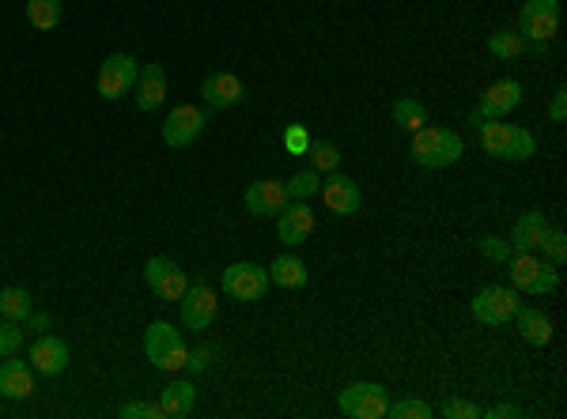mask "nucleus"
<instances>
[{"label": "nucleus", "mask_w": 567, "mask_h": 419, "mask_svg": "<svg viewBox=\"0 0 567 419\" xmlns=\"http://www.w3.org/2000/svg\"><path fill=\"white\" fill-rule=\"evenodd\" d=\"M61 12H65V0H27V19L38 31H53L61 23Z\"/></svg>", "instance_id": "26"}, {"label": "nucleus", "mask_w": 567, "mask_h": 419, "mask_svg": "<svg viewBox=\"0 0 567 419\" xmlns=\"http://www.w3.org/2000/svg\"><path fill=\"white\" fill-rule=\"evenodd\" d=\"M515 106H522V84L518 80H496L477 102V110L469 114V125L481 129L484 121H499L507 114H515Z\"/></svg>", "instance_id": "9"}, {"label": "nucleus", "mask_w": 567, "mask_h": 419, "mask_svg": "<svg viewBox=\"0 0 567 419\" xmlns=\"http://www.w3.org/2000/svg\"><path fill=\"white\" fill-rule=\"evenodd\" d=\"M462 136L454 133V129H443V125H424V129H416L413 133V163L428 170H443V167H454L458 159H462Z\"/></svg>", "instance_id": "1"}, {"label": "nucleus", "mask_w": 567, "mask_h": 419, "mask_svg": "<svg viewBox=\"0 0 567 419\" xmlns=\"http://www.w3.org/2000/svg\"><path fill=\"white\" fill-rule=\"evenodd\" d=\"M439 412H443V416H447V419H481V416H484V408H481V404H473V401H458V397L443 404Z\"/></svg>", "instance_id": "36"}, {"label": "nucleus", "mask_w": 567, "mask_h": 419, "mask_svg": "<svg viewBox=\"0 0 567 419\" xmlns=\"http://www.w3.org/2000/svg\"><path fill=\"white\" fill-rule=\"evenodd\" d=\"M208 125V110H201V106H174L171 114H167V121H163V144L174 151L189 148L197 136L205 133Z\"/></svg>", "instance_id": "10"}, {"label": "nucleus", "mask_w": 567, "mask_h": 419, "mask_svg": "<svg viewBox=\"0 0 567 419\" xmlns=\"http://www.w3.org/2000/svg\"><path fill=\"white\" fill-rule=\"evenodd\" d=\"M518 295L515 287H503V284H484L473 302H469V310H473V318L481 321V325H507V321L518 314Z\"/></svg>", "instance_id": "7"}, {"label": "nucleus", "mask_w": 567, "mask_h": 419, "mask_svg": "<svg viewBox=\"0 0 567 419\" xmlns=\"http://www.w3.org/2000/svg\"><path fill=\"white\" fill-rule=\"evenodd\" d=\"M560 31V0H526L518 12V34L530 42V50L545 53Z\"/></svg>", "instance_id": "4"}, {"label": "nucleus", "mask_w": 567, "mask_h": 419, "mask_svg": "<svg viewBox=\"0 0 567 419\" xmlns=\"http://www.w3.org/2000/svg\"><path fill=\"white\" fill-rule=\"evenodd\" d=\"M284 189H288V201H307V197H314L318 189H322V178H318V170H299V174H292L288 182H284Z\"/></svg>", "instance_id": "30"}, {"label": "nucleus", "mask_w": 567, "mask_h": 419, "mask_svg": "<svg viewBox=\"0 0 567 419\" xmlns=\"http://www.w3.org/2000/svg\"><path fill=\"white\" fill-rule=\"evenodd\" d=\"M0 393L8 401H23L35 393V367H27L23 359L8 355V363H0Z\"/></svg>", "instance_id": "20"}, {"label": "nucleus", "mask_w": 567, "mask_h": 419, "mask_svg": "<svg viewBox=\"0 0 567 419\" xmlns=\"http://www.w3.org/2000/svg\"><path fill=\"white\" fill-rule=\"evenodd\" d=\"M511 416H522V408H518V404H496V408H484V419H511Z\"/></svg>", "instance_id": "40"}, {"label": "nucleus", "mask_w": 567, "mask_h": 419, "mask_svg": "<svg viewBox=\"0 0 567 419\" xmlns=\"http://www.w3.org/2000/svg\"><path fill=\"white\" fill-rule=\"evenodd\" d=\"M337 408L348 419H386L390 412V393L378 382H352L337 393Z\"/></svg>", "instance_id": "6"}, {"label": "nucleus", "mask_w": 567, "mask_h": 419, "mask_svg": "<svg viewBox=\"0 0 567 419\" xmlns=\"http://www.w3.org/2000/svg\"><path fill=\"white\" fill-rule=\"evenodd\" d=\"M307 159L318 174H329V170L341 167V151H337V144H329V140H310Z\"/></svg>", "instance_id": "29"}, {"label": "nucleus", "mask_w": 567, "mask_h": 419, "mask_svg": "<svg viewBox=\"0 0 567 419\" xmlns=\"http://www.w3.org/2000/svg\"><path fill=\"white\" fill-rule=\"evenodd\" d=\"M19 344H23V333H19V321L0 318V359H8V355H16V352H19Z\"/></svg>", "instance_id": "33"}, {"label": "nucleus", "mask_w": 567, "mask_h": 419, "mask_svg": "<svg viewBox=\"0 0 567 419\" xmlns=\"http://www.w3.org/2000/svg\"><path fill=\"white\" fill-rule=\"evenodd\" d=\"M144 355L159 370H186L189 348L182 344V333L174 329L171 321H152L144 329Z\"/></svg>", "instance_id": "5"}, {"label": "nucleus", "mask_w": 567, "mask_h": 419, "mask_svg": "<svg viewBox=\"0 0 567 419\" xmlns=\"http://www.w3.org/2000/svg\"><path fill=\"white\" fill-rule=\"evenodd\" d=\"M212 359H216V352H212L208 344H201V348H193V352L186 355V370L189 374H201V370H208Z\"/></svg>", "instance_id": "38"}, {"label": "nucleus", "mask_w": 567, "mask_h": 419, "mask_svg": "<svg viewBox=\"0 0 567 419\" xmlns=\"http://www.w3.org/2000/svg\"><path fill=\"white\" fill-rule=\"evenodd\" d=\"M137 72H140V65L133 53H110V57L103 61V68H99V95H103L106 102H118L121 95L133 91Z\"/></svg>", "instance_id": "11"}, {"label": "nucleus", "mask_w": 567, "mask_h": 419, "mask_svg": "<svg viewBox=\"0 0 567 419\" xmlns=\"http://www.w3.org/2000/svg\"><path fill=\"white\" fill-rule=\"evenodd\" d=\"M507 276H511V284H515V291H526V295H552L556 287H560V272H556V265H549V261H541L537 253H511L507 261Z\"/></svg>", "instance_id": "3"}, {"label": "nucleus", "mask_w": 567, "mask_h": 419, "mask_svg": "<svg viewBox=\"0 0 567 419\" xmlns=\"http://www.w3.org/2000/svg\"><path fill=\"white\" fill-rule=\"evenodd\" d=\"M386 416L394 419H428L431 416V404L420 401V397H401V401H390V412Z\"/></svg>", "instance_id": "32"}, {"label": "nucleus", "mask_w": 567, "mask_h": 419, "mask_svg": "<svg viewBox=\"0 0 567 419\" xmlns=\"http://www.w3.org/2000/svg\"><path fill=\"white\" fill-rule=\"evenodd\" d=\"M144 284L152 287L163 302H178L186 295L189 280L178 261H171V257H152V261L144 265Z\"/></svg>", "instance_id": "12"}, {"label": "nucleus", "mask_w": 567, "mask_h": 419, "mask_svg": "<svg viewBox=\"0 0 567 419\" xmlns=\"http://www.w3.org/2000/svg\"><path fill=\"white\" fill-rule=\"evenodd\" d=\"M31 310H35V302H31V295L23 287H0V318L27 321Z\"/></svg>", "instance_id": "25"}, {"label": "nucleus", "mask_w": 567, "mask_h": 419, "mask_svg": "<svg viewBox=\"0 0 567 419\" xmlns=\"http://www.w3.org/2000/svg\"><path fill=\"white\" fill-rule=\"evenodd\" d=\"M133 95H137V106L144 110V114L159 110L163 99H167V72H163V65H155V61L152 65H140Z\"/></svg>", "instance_id": "19"}, {"label": "nucleus", "mask_w": 567, "mask_h": 419, "mask_svg": "<svg viewBox=\"0 0 567 419\" xmlns=\"http://www.w3.org/2000/svg\"><path fill=\"white\" fill-rule=\"evenodd\" d=\"M481 148L492 159H503V163H526L537 151V140H533L530 129H518V125H507V121H484Z\"/></svg>", "instance_id": "2"}, {"label": "nucleus", "mask_w": 567, "mask_h": 419, "mask_svg": "<svg viewBox=\"0 0 567 419\" xmlns=\"http://www.w3.org/2000/svg\"><path fill=\"white\" fill-rule=\"evenodd\" d=\"M31 325H35V329H42V333H46V329H50V318H46V314H35V310H31Z\"/></svg>", "instance_id": "41"}, {"label": "nucleus", "mask_w": 567, "mask_h": 419, "mask_svg": "<svg viewBox=\"0 0 567 419\" xmlns=\"http://www.w3.org/2000/svg\"><path fill=\"white\" fill-rule=\"evenodd\" d=\"M310 231H314V212L307 208V201H292L276 212V235L284 246H303Z\"/></svg>", "instance_id": "15"}, {"label": "nucleus", "mask_w": 567, "mask_h": 419, "mask_svg": "<svg viewBox=\"0 0 567 419\" xmlns=\"http://www.w3.org/2000/svg\"><path fill=\"white\" fill-rule=\"evenodd\" d=\"M394 125H397V129H405V133H416V129H424V125H428V110H424V102L397 99L394 102Z\"/></svg>", "instance_id": "28"}, {"label": "nucleus", "mask_w": 567, "mask_h": 419, "mask_svg": "<svg viewBox=\"0 0 567 419\" xmlns=\"http://www.w3.org/2000/svg\"><path fill=\"white\" fill-rule=\"evenodd\" d=\"M121 419H163V408H159V404L129 401V404H121Z\"/></svg>", "instance_id": "37"}, {"label": "nucleus", "mask_w": 567, "mask_h": 419, "mask_svg": "<svg viewBox=\"0 0 567 419\" xmlns=\"http://www.w3.org/2000/svg\"><path fill=\"white\" fill-rule=\"evenodd\" d=\"M318 193H322V201H326V208L333 212V216H356V212L363 208L360 185L352 182L348 174H341V170H329Z\"/></svg>", "instance_id": "13"}, {"label": "nucleus", "mask_w": 567, "mask_h": 419, "mask_svg": "<svg viewBox=\"0 0 567 419\" xmlns=\"http://www.w3.org/2000/svg\"><path fill=\"white\" fill-rule=\"evenodd\" d=\"M518 333H522V340L526 344H533V348H545L552 340V321L545 310H537V306H518Z\"/></svg>", "instance_id": "22"}, {"label": "nucleus", "mask_w": 567, "mask_h": 419, "mask_svg": "<svg viewBox=\"0 0 567 419\" xmlns=\"http://www.w3.org/2000/svg\"><path fill=\"white\" fill-rule=\"evenodd\" d=\"M242 201H246L250 216H276L288 204V189H284V182H276V178H261V182H254L246 189Z\"/></svg>", "instance_id": "18"}, {"label": "nucleus", "mask_w": 567, "mask_h": 419, "mask_svg": "<svg viewBox=\"0 0 567 419\" xmlns=\"http://www.w3.org/2000/svg\"><path fill=\"white\" fill-rule=\"evenodd\" d=\"M549 231V219L541 208H530V212H522L515 219V231H511V250L515 253H537L541 246V238Z\"/></svg>", "instance_id": "21"}, {"label": "nucleus", "mask_w": 567, "mask_h": 419, "mask_svg": "<svg viewBox=\"0 0 567 419\" xmlns=\"http://www.w3.org/2000/svg\"><path fill=\"white\" fill-rule=\"evenodd\" d=\"M310 140H314V136H310L303 125H288V129H284V151H288V155H307Z\"/></svg>", "instance_id": "34"}, {"label": "nucleus", "mask_w": 567, "mask_h": 419, "mask_svg": "<svg viewBox=\"0 0 567 419\" xmlns=\"http://www.w3.org/2000/svg\"><path fill=\"white\" fill-rule=\"evenodd\" d=\"M549 121L552 125H564L567 121V87H556V95L549 102Z\"/></svg>", "instance_id": "39"}, {"label": "nucleus", "mask_w": 567, "mask_h": 419, "mask_svg": "<svg viewBox=\"0 0 567 419\" xmlns=\"http://www.w3.org/2000/svg\"><path fill=\"white\" fill-rule=\"evenodd\" d=\"M526 50H530V42L518 31H496L488 38V53L499 57V61H515V57H522Z\"/></svg>", "instance_id": "27"}, {"label": "nucleus", "mask_w": 567, "mask_h": 419, "mask_svg": "<svg viewBox=\"0 0 567 419\" xmlns=\"http://www.w3.org/2000/svg\"><path fill=\"white\" fill-rule=\"evenodd\" d=\"M178 306H182V325H186L189 333H201L216 318V295L205 284H189L186 295L178 299Z\"/></svg>", "instance_id": "14"}, {"label": "nucleus", "mask_w": 567, "mask_h": 419, "mask_svg": "<svg viewBox=\"0 0 567 419\" xmlns=\"http://www.w3.org/2000/svg\"><path fill=\"white\" fill-rule=\"evenodd\" d=\"M193 404H197V386L193 382H171V386L159 393V408H163V419H182L193 412Z\"/></svg>", "instance_id": "23"}, {"label": "nucleus", "mask_w": 567, "mask_h": 419, "mask_svg": "<svg viewBox=\"0 0 567 419\" xmlns=\"http://www.w3.org/2000/svg\"><path fill=\"white\" fill-rule=\"evenodd\" d=\"M537 250L545 253V261H549V265H556V269H560V265H564V257H567V235L560 231V227H549Z\"/></svg>", "instance_id": "31"}, {"label": "nucleus", "mask_w": 567, "mask_h": 419, "mask_svg": "<svg viewBox=\"0 0 567 419\" xmlns=\"http://www.w3.org/2000/svg\"><path fill=\"white\" fill-rule=\"evenodd\" d=\"M269 284L276 287H303L307 284V265L295 253H280L269 269Z\"/></svg>", "instance_id": "24"}, {"label": "nucleus", "mask_w": 567, "mask_h": 419, "mask_svg": "<svg viewBox=\"0 0 567 419\" xmlns=\"http://www.w3.org/2000/svg\"><path fill=\"white\" fill-rule=\"evenodd\" d=\"M224 295L235 302H258L269 295V269H261L254 261H235L224 269Z\"/></svg>", "instance_id": "8"}, {"label": "nucleus", "mask_w": 567, "mask_h": 419, "mask_svg": "<svg viewBox=\"0 0 567 419\" xmlns=\"http://www.w3.org/2000/svg\"><path fill=\"white\" fill-rule=\"evenodd\" d=\"M31 367H35L38 374H50V378L65 374V367H69V344H65L61 336L42 333L35 344H31Z\"/></svg>", "instance_id": "17"}, {"label": "nucleus", "mask_w": 567, "mask_h": 419, "mask_svg": "<svg viewBox=\"0 0 567 419\" xmlns=\"http://www.w3.org/2000/svg\"><path fill=\"white\" fill-rule=\"evenodd\" d=\"M201 99H205L208 110H231V106H239L246 99V87L231 72H212L201 84Z\"/></svg>", "instance_id": "16"}, {"label": "nucleus", "mask_w": 567, "mask_h": 419, "mask_svg": "<svg viewBox=\"0 0 567 419\" xmlns=\"http://www.w3.org/2000/svg\"><path fill=\"white\" fill-rule=\"evenodd\" d=\"M477 246H481V253L484 257H488V261H496V265H503V261H507V257H511V242H507V238H496V235H484L481 242H477Z\"/></svg>", "instance_id": "35"}]
</instances>
